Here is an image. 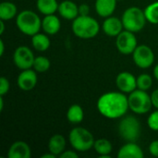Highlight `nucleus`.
<instances>
[{
    "label": "nucleus",
    "mask_w": 158,
    "mask_h": 158,
    "mask_svg": "<svg viewBox=\"0 0 158 158\" xmlns=\"http://www.w3.org/2000/svg\"><path fill=\"white\" fill-rule=\"evenodd\" d=\"M97 108L100 114L107 118H122L130 108L128 97L124 93L111 92L104 94L97 101Z\"/></svg>",
    "instance_id": "nucleus-1"
},
{
    "label": "nucleus",
    "mask_w": 158,
    "mask_h": 158,
    "mask_svg": "<svg viewBox=\"0 0 158 158\" xmlns=\"http://www.w3.org/2000/svg\"><path fill=\"white\" fill-rule=\"evenodd\" d=\"M100 26L98 21L90 16H79L72 23V31L81 39H90L96 36L99 32Z\"/></svg>",
    "instance_id": "nucleus-2"
},
{
    "label": "nucleus",
    "mask_w": 158,
    "mask_h": 158,
    "mask_svg": "<svg viewBox=\"0 0 158 158\" xmlns=\"http://www.w3.org/2000/svg\"><path fill=\"white\" fill-rule=\"evenodd\" d=\"M16 23L19 30L29 36H33L38 33L42 28V20L39 16L31 10L21 11L17 16Z\"/></svg>",
    "instance_id": "nucleus-3"
},
{
    "label": "nucleus",
    "mask_w": 158,
    "mask_h": 158,
    "mask_svg": "<svg viewBox=\"0 0 158 158\" xmlns=\"http://www.w3.org/2000/svg\"><path fill=\"white\" fill-rule=\"evenodd\" d=\"M121 20L125 30L138 32L144 28L147 19L144 10H142L137 6H131L124 11Z\"/></svg>",
    "instance_id": "nucleus-4"
},
{
    "label": "nucleus",
    "mask_w": 158,
    "mask_h": 158,
    "mask_svg": "<svg viewBox=\"0 0 158 158\" xmlns=\"http://www.w3.org/2000/svg\"><path fill=\"white\" fill-rule=\"evenodd\" d=\"M69 143L71 146L80 152H86L92 147H94V138L93 134L84 128H74L70 132L69 136Z\"/></svg>",
    "instance_id": "nucleus-5"
},
{
    "label": "nucleus",
    "mask_w": 158,
    "mask_h": 158,
    "mask_svg": "<svg viewBox=\"0 0 158 158\" xmlns=\"http://www.w3.org/2000/svg\"><path fill=\"white\" fill-rule=\"evenodd\" d=\"M128 102L130 109L135 114L140 115L148 113L153 106L151 95H149L146 91H143L140 89L134 90L130 94L128 97Z\"/></svg>",
    "instance_id": "nucleus-6"
},
{
    "label": "nucleus",
    "mask_w": 158,
    "mask_h": 158,
    "mask_svg": "<svg viewBox=\"0 0 158 158\" xmlns=\"http://www.w3.org/2000/svg\"><path fill=\"white\" fill-rule=\"evenodd\" d=\"M120 137L128 143H136L141 135V124L133 116H127L118 124Z\"/></svg>",
    "instance_id": "nucleus-7"
},
{
    "label": "nucleus",
    "mask_w": 158,
    "mask_h": 158,
    "mask_svg": "<svg viewBox=\"0 0 158 158\" xmlns=\"http://www.w3.org/2000/svg\"><path fill=\"white\" fill-rule=\"evenodd\" d=\"M116 46L118 50L123 55L133 54L137 45V39L134 32L130 31H122L116 40Z\"/></svg>",
    "instance_id": "nucleus-8"
},
{
    "label": "nucleus",
    "mask_w": 158,
    "mask_h": 158,
    "mask_svg": "<svg viewBox=\"0 0 158 158\" xmlns=\"http://www.w3.org/2000/svg\"><path fill=\"white\" fill-rule=\"evenodd\" d=\"M34 56L32 51L28 46H19L13 55L14 64L21 70L29 69L33 66Z\"/></svg>",
    "instance_id": "nucleus-9"
},
{
    "label": "nucleus",
    "mask_w": 158,
    "mask_h": 158,
    "mask_svg": "<svg viewBox=\"0 0 158 158\" xmlns=\"http://www.w3.org/2000/svg\"><path fill=\"white\" fill-rule=\"evenodd\" d=\"M133 60L139 68L147 69L154 64L155 55L148 45L141 44L138 45L133 52Z\"/></svg>",
    "instance_id": "nucleus-10"
},
{
    "label": "nucleus",
    "mask_w": 158,
    "mask_h": 158,
    "mask_svg": "<svg viewBox=\"0 0 158 158\" xmlns=\"http://www.w3.org/2000/svg\"><path fill=\"white\" fill-rule=\"evenodd\" d=\"M116 84L120 92L131 94L137 88V79L130 72H121L117 76Z\"/></svg>",
    "instance_id": "nucleus-11"
},
{
    "label": "nucleus",
    "mask_w": 158,
    "mask_h": 158,
    "mask_svg": "<svg viewBox=\"0 0 158 158\" xmlns=\"http://www.w3.org/2000/svg\"><path fill=\"white\" fill-rule=\"evenodd\" d=\"M37 71L31 69H24L18 77V86L20 90L28 92L32 90L37 84Z\"/></svg>",
    "instance_id": "nucleus-12"
},
{
    "label": "nucleus",
    "mask_w": 158,
    "mask_h": 158,
    "mask_svg": "<svg viewBox=\"0 0 158 158\" xmlns=\"http://www.w3.org/2000/svg\"><path fill=\"white\" fill-rule=\"evenodd\" d=\"M122 20L116 18V17H108L105 19L103 23V30L104 32L111 37H117L123 29Z\"/></svg>",
    "instance_id": "nucleus-13"
},
{
    "label": "nucleus",
    "mask_w": 158,
    "mask_h": 158,
    "mask_svg": "<svg viewBox=\"0 0 158 158\" xmlns=\"http://www.w3.org/2000/svg\"><path fill=\"white\" fill-rule=\"evenodd\" d=\"M31 156V151L27 143L22 141H18L12 143L8 150V158H30Z\"/></svg>",
    "instance_id": "nucleus-14"
},
{
    "label": "nucleus",
    "mask_w": 158,
    "mask_h": 158,
    "mask_svg": "<svg viewBox=\"0 0 158 158\" xmlns=\"http://www.w3.org/2000/svg\"><path fill=\"white\" fill-rule=\"evenodd\" d=\"M57 11L65 19L74 20L77 17H79V6L70 0H65L60 3Z\"/></svg>",
    "instance_id": "nucleus-15"
},
{
    "label": "nucleus",
    "mask_w": 158,
    "mask_h": 158,
    "mask_svg": "<svg viewBox=\"0 0 158 158\" xmlns=\"http://www.w3.org/2000/svg\"><path fill=\"white\" fill-rule=\"evenodd\" d=\"M144 155L142 148L135 143L124 144L118 153V158H143Z\"/></svg>",
    "instance_id": "nucleus-16"
},
{
    "label": "nucleus",
    "mask_w": 158,
    "mask_h": 158,
    "mask_svg": "<svg viewBox=\"0 0 158 158\" xmlns=\"http://www.w3.org/2000/svg\"><path fill=\"white\" fill-rule=\"evenodd\" d=\"M118 0H96L95 10L100 17L108 18L110 17L117 6Z\"/></svg>",
    "instance_id": "nucleus-17"
},
{
    "label": "nucleus",
    "mask_w": 158,
    "mask_h": 158,
    "mask_svg": "<svg viewBox=\"0 0 158 158\" xmlns=\"http://www.w3.org/2000/svg\"><path fill=\"white\" fill-rule=\"evenodd\" d=\"M60 26L61 25H60L59 19L54 14L46 15L42 20V28L44 31L50 35H54L57 33L60 30Z\"/></svg>",
    "instance_id": "nucleus-18"
},
{
    "label": "nucleus",
    "mask_w": 158,
    "mask_h": 158,
    "mask_svg": "<svg viewBox=\"0 0 158 158\" xmlns=\"http://www.w3.org/2000/svg\"><path fill=\"white\" fill-rule=\"evenodd\" d=\"M66 148V139L61 134H55L52 136L48 143V150L50 153L59 156Z\"/></svg>",
    "instance_id": "nucleus-19"
},
{
    "label": "nucleus",
    "mask_w": 158,
    "mask_h": 158,
    "mask_svg": "<svg viewBox=\"0 0 158 158\" xmlns=\"http://www.w3.org/2000/svg\"><path fill=\"white\" fill-rule=\"evenodd\" d=\"M36 6L38 10L45 16L54 14L59 6L56 0H37Z\"/></svg>",
    "instance_id": "nucleus-20"
},
{
    "label": "nucleus",
    "mask_w": 158,
    "mask_h": 158,
    "mask_svg": "<svg viewBox=\"0 0 158 158\" xmlns=\"http://www.w3.org/2000/svg\"><path fill=\"white\" fill-rule=\"evenodd\" d=\"M17 14V6L11 2H3L0 5V19L6 21L15 18Z\"/></svg>",
    "instance_id": "nucleus-21"
},
{
    "label": "nucleus",
    "mask_w": 158,
    "mask_h": 158,
    "mask_svg": "<svg viewBox=\"0 0 158 158\" xmlns=\"http://www.w3.org/2000/svg\"><path fill=\"white\" fill-rule=\"evenodd\" d=\"M31 44L34 49L39 52H44L50 47L49 38L45 34H43V33L34 34L31 39Z\"/></svg>",
    "instance_id": "nucleus-22"
},
{
    "label": "nucleus",
    "mask_w": 158,
    "mask_h": 158,
    "mask_svg": "<svg viewBox=\"0 0 158 158\" xmlns=\"http://www.w3.org/2000/svg\"><path fill=\"white\" fill-rule=\"evenodd\" d=\"M84 117L83 109L80 105H72L67 112V118L70 123L78 124L82 121Z\"/></svg>",
    "instance_id": "nucleus-23"
},
{
    "label": "nucleus",
    "mask_w": 158,
    "mask_h": 158,
    "mask_svg": "<svg viewBox=\"0 0 158 158\" xmlns=\"http://www.w3.org/2000/svg\"><path fill=\"white\" fill-rule=\"evenodd\" d=\"M94 147L100 156H110L112 152V144L106 139H98L94 142Z\"/></svg>",
    "instance_id": "nucleus-24"
},
{
    "label": "nucleus",
    "mask_w": 158,
    "mask_h": 158,
    "mask_svg": "<svg viewBox=\"0 0 158 158\" xmlns=\"http://www.w3.org/2000/svg\"><path fill=\"white\" fill-rule=\"evenodd\" d=\"M146 19L153 24H158V1L148 5L144 9Z\"/></svg>",
    "instance_id": "nucleus-25"
},
{
    "label": "nucleus",
    "mask_w": 158,
    "mask_h": 158,
    "mask_svg": "<svg viewBox=\"0 0 158 158\" xmlns=\"http://www.w3.org/2000/svg\"><path fill=\"white\" fill-rule=\"evenodd\" d=\"M50 66H51L50 60L45 56H40L35 57L32 68L37 72H45L50 69Z\"/></svg>",
    "instance_id": "nucleus-26"
},
{
    "label": "nucleus",
    "mask_w": 158,
    "mask_h": 158,
    "mask_svg": "<svg viewBox=\"0 0 158 158\" xmlns=\"http://www.w3.org/2000/svg\"><path fill=\"white\" fill-rule=\"evenodd\" d=\"M153 79L148 74H141L137 78V88L143 91H147L152 87Z\"/></svg>",
    "instance_id": "nucleus-27"
},
{
    "label": "nucleus",
    "mask_w": 158,
    "mask_h": 158,
    "mask_svg": "<svg viewBox=\"0 0 158 158\" xmlns=\"http://www.w3.org/2000/svg\"><path fill=\"white\" fill-rule=\"evenodd\" d=\"M147 123L151 130L158 131V109L149 116Z\"/></svg>",
    "instance_id": "nucleus-28"
},
{
    "label": "nucleus",
    "mask_w": 158,
    "mask_h": 158,
    "mask_svg": "<svg viewBox=\"0 0 158 158\" xmlns=\"http://www.w3.org/2000/svg\"><path fill=\"white\" fill-rule=\"evenodd\" d=\"M9 81L7 79H6L5 77H1L0 78V96H3L5 94H6L9 91Z\"/></svg>",
    "instance_id": "nucleus-29"
},
{
    "label": "nucleus",
    "mask_w": 158,
    "mask_h": 158,
    "mask_svg": "<svg viewBox=\"0 0 158 158\" xmlns=\"http://www.w3.org/2000/svg\"><path fill=\"white\" fill-rule=\"evenodd\" d=\"M149 152L152 156L158 157V140L153 141L149 145Z\"/></svg>",
    "instance_id": "nucleus-30"
},
{
    "label": "nucleus",
    "mask_w": 158,
    "mask_h": 158,
    "mask_svg": "<svg viewBox=\"0 0 158 158\" xmlns=\"http://www.w3.org/2000/svg\"><path fill=\"white\" fill-rule=\"evenodd\" d=\"M90 7L86 4H82L79 6V16H89Z\"/></svg>",
    "instance_id": "nucleus-31"
},
{
    "label": "nucleus",
    "mask_w": 158,
    "mask_h": 158,
    "mask_svg": "<svg viewBox=\"0 0 158 158\" xmlns=\"http://www.w3.org/2000/svg\"><path fill=\"white\" fill-rule=\"evenodd\" d=\"M59 157L61 158H78L79 157V156L75 153V152H73V151H64L60 156H59Z\"/></svg>",
    "instance_id": "nucleus-32"
},
{
    "label": "nucleus",
    "mask_w": 158,
    "mask_h": 158,
    "mask_svg": "<svg viewBox=\"0 0 158 158\" xmlns=\"http://www.w3.org/2000/svg\"><path fill=\"white\" fill-rule=\"evenodd\" d=\"M151 98H152L153 106H155L156 109H158V89H156L155 92H153V94H151Z\"/></svg>",
    "instance_id": "nucleus-33"
},
{
    "label": "nucleus",
    "mask_w": 158,
    "mask_h": 158,
    "mask_svg": "<svg viewBox=\"0 0 158 158\" xmlns=\"http://www.w3.org/2000/svg\"><path fill=\"white\" fill-rule=\"evenodd\" d=\"M4 51H5V44L3 40H0V56L4 55Z\"/></svg>",
    "instance_id": "nucleus-34"
},
{
    "label": "nucleus",
    "mask_w": 158,
    "mask_h": 158,
    "mask_svg": "<svg viewBox=\"0 0 158 158\" xmlns=\"http://www.w3.org/2000/svg\"><path fill=\"white\" fill-rule=\"evenodd\" d=\"M4 31H5V23H4V20H0V34H3L4 33Z\"/></svg>",
    "instance_id": "nucleus-35"
},
{
    "label": "nucleus",
    "mask_w": 158,
    "mask_h": 158,
    "mask_svg": "<svg viewBox=\"0 0 158 158\" xmlns=\"http://www.w3.org/2000/svg\"><path fill=\"white\" fill-rule=\"evenodd\" d=\"M56 156H55L54 154L50 153V154H45V155H43L41 158H56Z\"/></svg>",
    "instance_id": "nucleus-36"
},
{
    "label": "nucleus",
    "mask_w": 158,
    "mask_h": 158,
    "mask_svg": "<svg viewBox=\"0 0 158 158\" xmlns=\"http://www.w3.org/2000/svg\"><path fill=\"white\" fill-rule=\"evenodd\" d=\"M154 76L156 77V79L158 81V64L156 66V68L154 69Z\"/></svg>",
    "instance_id": "nucleus-37"
},
{
    "label": "nucleus",
    "mask_w": 158,
    "mask_h": 158,
    "mask_svg": "<svg viewBox=\"0 0 158 158\" xmlns=\"http://www.w3.org/2000/svg\"><path fill=\"white\" fill-rule=\"evenodd\" d=\"M3 107H4V101H3V96L0 97V111L3 110Z\"/></svg>",
    "instance_id": "nucleus-38"
},
{
    "label": "nucleus",
    "mask_w": 158,
    "mask_h": 158,
    "mask_svg": "<svg viewBox=\"0 0 158 158\" xmlns=\"http://www.w3.org/2000/svg\"><path fill=\"white\" fill-rule=\"evenodd\" d=\"M118 1H120V0H118Z\"/></svg>",
    "instance_id": "nucleus-39"
}]
</instances>
